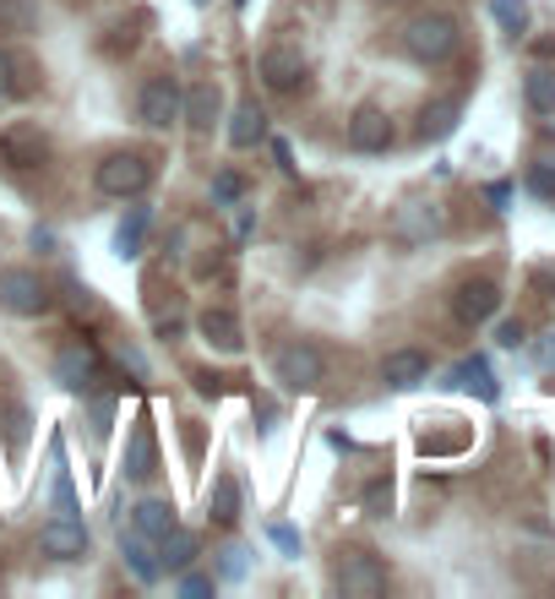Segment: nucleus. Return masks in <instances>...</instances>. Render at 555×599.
Returning <instances> with one entry per match:
<instances>
[{
    "label": "nucleus",
    "mask_w": 555,
    "mask_h": 599,
    "mask_svg": "<svg viewBox=\"0 0 555 599\" xmlns=\"http://www.w3.org/2000/svg\"><path fill=\"white\" fill-rule=\"evenodd\" d=\"M457 44H463V27H457L446 11H419L415 22L404 27V55L419 60V66H441V60H452Z\"/></svg>",
    "instance_id": "obj_1"
},
{
    "label": "nucleus",
    "mask_w": 555,
    "mask_h": 599,
    "mask_svg": "<svg viewBox=\"0 0 555 599\" xmlns=\"http://www.w3.org/2000/svg\"><path fill=\"white\" fill-rule=\"evenodd\" d=\"M273 376L283 393H316L327 382V354L310 343V338H294L273 354Z\"/></svg>",
    "instance_id": "obj_2"
},
{
    "label": "nucleus",
    "mask_w": 555,
    "mask_h": 599,
    "mask_svg": "<svg viewBox=\"0 0 555 599\" xmlns=\"http://www.w3.org/2000/svg\"><path fill=\"white\" fill-rule=\"evenodd\" d=\"M93 185L104 196H115V202H132V196H141L152 185V163H147V152H110L93 169Z\"/></svg>",
    "instance_id": "obj_3"
},
{
    "label": "nucleus",
    "mask_w": 555,
    "mask_h": 599,
    "mask_svg": "<svg viewBox=\"0 0 555 599\" xmlns=\"http://www.w3.org/2000/svg\"><path fill=\"white\" fill-rule=\"evenodd\" d=\"M55 382L71 387V393H93V387L104 382V354L93 349V338L60 343V354H55Z\"/></svg>",
    "instance_id": "obj_4"
},
{
    "label": "nucleus",
    "mask_w": 555,
    "mask_h": 599,
    "mask_svg": "<svg viewBox=\"0 0 555 599\" xmlns=\"http://www.w3.org/2000/svg\"><path fill=\"white\" fill-rule=\"evenodd\" d=\"M332 584H338L343 599H376L387 595V567L371 551H343L338 567H332Z\"/></svg>",
    "instance_id": "obj_5"
},
{
    "label": "nucleus",
    "mask_w": 555,
    "mask_h": 599,
    "mask_svg": "<svg viewBox=\"0 0 555 599\" xmlns=\"http://www.w3.org/2000/svg\"><path fill=\"white\" fill-rule=\"evenodd\" d=\"M49 305H55V295H49V284L33 268H5L0 273V310H11V316H44Z\"/></svg>",
    "instance_id": "obj_6"
},
{
    "label": "nucleus",
    "mask_w": 555,
    "mask_h": 599,
    "mask_svg": "<svg viewBox=\"0 0 555 599\" xmlns=\"http://www.w3.org/2000/svg\"><path fill=\"white\" fill-rule=\"evenodd\" d=\"M180 82L169 77V71H158V77H147L141 82V93H137V115H141V126L147 132H169L174 121H180Z\"/></svg>",
    "instance_id": "obj_7"
},
{
    "label": "nucleus",
    "mask_w": 555,
    "mask_h": 599,
    "mask_svg": "<svg viewBox=\"0 0 555 599\" xmlns=\"http://www.w3.org/2000/svg\"><path fill=\"white\" fill-rule=\"evenodd\" d=\"M257 77H262L273 93H299L305 77H310V60H305L294 44H268L262 60H257Z\"/></svg>",
    "instance_id": "obj_8"
},
{
    "label": "nucleus",
    "mask_w": 555,
    "mask_h": 599,
    "mask_svg": "<svg viewBox=\"0 0 555 599\" xmlns=\"http://www.w3.org/2000/svg\"><path fill=\"white\" fill-rule=\"evenodd\" d=\"M38 545H44V556H55V562H77V556H88L93 534H88L82 512H55V518L38 529Z\"/></svg>",
    "instance_id": "obj_9"
},
{
    "label": "nucleus",
    "mask_w": 555,
    "mask_h": 599,
    "mask_svg": "<svg viewBox=\"0 0 555 599\" xmlns=\"http://www.w3.org/2000/svg\"><path fill=\"white\" fill-rule=\"evenodd\" d=\"M0 158L11 169H38V163H49V137L38 132V121H11L0 132Z\"/></svg>",
    "instance_id": "obj_10"
},
{
    "label": "nucleus",
    "mask_w": 555,
    "mask_h": 599,
    "mask_svg": "<svg viewBox=\"0 0 555 599\" xmlns=\"http://www.w3.org/2000/svg\"><path fill=\"white\" fill-rule=\"evenodd\" d=\"M496 310H501V284H496V279H463V284L452 290V316H457L463 327H485Z\"/></svg>",
    "instance_id": "obj_11"
},
{
    "label": "nucleus",
    "mask_w": 555,
    "mask_h": 599,
    "mask_svg": "<svg viewBox=\"0 0 555 599\" xmlns=\"http://www.w3.org/2000/svg\"><path fill=\"white\" fill-rule=\"evenodd\" d=\"M343 143L354 152H387L393 148V121H387V110H376V104H360L354 115H349V132H343Z\"/></svg>",
    "instance_id": "obj_12"
},
{
    "label": "nucleus",
    "mask_w": 555,
    "mask_h": 599,
    "mask_svg": "<svg viewBox=\"0 0 555 599\" xmlns=\"http://www.w3.org/2000/svg\"><path fill=\"white\" fill-rule=\"evenodd\" d=\"M196 332H202L213 349H224V354H240V349H246V327H240V316H235L229 305H207V310L196 316Z\"/></svg>",
    "instance_id": "obj_13"
},
{
    "label": "nucleus",
    "mask_w": 555,
    "mask_h": 599,
    "mask_svg": "<svg viewBox=\"0 0 555 599\" xmlns=\"http://www.w3.org/2000/svg\"><path fill=\"white\" fill-rule=\"evenodd\" d=\"M218 110H224V93H218V82H196V88L180 99V121H185L196 137H207V132L218 126Z\"/></svg>",
    "instance_id": "obj_14"
},
{
    "label": "nucleus",
    "mask_w": 555,
    "mask_h": 599,
    "mask_svg": "<svg viewBox=\"0 0 555 599\" xmlns=\"http://www.w3.org/2000/svg\"><path fill=\"white\" fill-rule=\"evenodd\" d=\"M393 235H398L404 246H424V240L441 235V213H435L430 202H404V207L393 213Z\"/></svg>",
    "instance_id": "obj_15"
},
{
    "label": "nucleus",
    "mask_w": 555,
    "mask_h": 599,
    "mask_svg": "<svg viewBox=\"0 0 555 599\" xmlns=\"http://www.w3.org/2000/svg\"><path fill=\"white\" fill-rule=\"evenodd\" d=\"M424 376H430V360H424L419 349H393V354L382 360V382H387V387H398V393L419 387Z\"/></svg>",
    "instance_id": "obj_16"
},
{
    "label": "nucleus",
    "mask_w": 555,
    "mask_h": 599,
    "mask_svg": "<svg viewBox=\"0 0 555 599\" xmlns=\"http://www.w3.org/2000/svg\"><path fill=\"white\" fill-rule=\"evenodd\" d=\"M196 551H202L196 534L180 529V523H174L169 534H158V567H163V573H185V567L196 562Z\"/></svg>",
    "instance_id": "obj_17"
},
{
    "label": "nucleus",
    "mask_w": 555,
    "mask_h": 599,
    "mask_svg": "<svg viewBox=\"0 0 555 599\" xmlns=\"http://www.w3.org/2000/svg\"><path fill=\"white\" fill-rule=\"evenodd\" d=\"M262 137H268V115H262L257 99H246L235 110V121H229V148H257Z\"/></svg>",
    "instance_id": "obj_18"
},
{
    "label": "nucleus",
    "mask_w": 555,
    "mask_h": 599,
    "mask_svg": "<svg viewBox=\"0 0 555 599\" xmlns=\"http://www.w3.org/2000/svg\"><path fill=\"white\" fill-rule=\"evenodd\" d=\"M121 556H126V567L137 573L141 584H158V573H163V567H158V545H152L147 534H137V529H132V534L121 540Z\"/></svg>",
    "instance_id": "obj_19"
},
{
    "label": "nucleus",
    "mask_w": 555,
    "mask_h": 599,
    "mask_svg": "<svg viewBox=\"0 0 555 599\" xmlns=\"http://www.w3.org/2000/svg\"><path fill=\"white\" fill-rule=\"evenodd\" d=\"M452 126H457V104H452V99H435V104L419 110L415 137L419 143H441V137H452Z\"/></svg>",
    "instance_id": "obj_20"
},
{
    "label": "nucleus",
    "mask_w": 555,
    "mask_h": 599,
    "mask_svg": "<svg viewBox=\"0 0 555 599\" xmlns=\"http://www.w3.org/2000/svg\"><path fill=\"white\" fill-rule=\"evenodd\" d=\"M207 518L213 523H235L240 518V479L235 474H218L213 490H207Z\"/></svg>",
    "instance_id": "obj_21"
},
{
    "label": "nucleus",
    "mask_w": 555,
    "mask_h": 599,
    "mask_svg": "<svg viewBox=\"0 0 555 599\" xmlns=\"http://www.w3.org/2000/svg\"><path fill=\"white\" fill-rule=\"evenodd\" d=\"M152 463H158V448H152V426H147V415H141L137 431H132V448H126V479H147Z\"/></svg>",
    "instance_id": "obj_22"
},
{
    "label": "nucleus",
    "mask_w": 555,
    "mask_h": 599,
    "mask_svg": "<svg viewBox=\"0 0 555 599\" xmlns=\"http://www.w3.org/2000/svg\"><path fill=\"white\" fill-rule=\"evenodd\" d=\"M452 382H457V387H468V393H474V398H485V404H496V398H501V387H496V376H490V365H485L479 354H474V360H463V365L452 371Z\"/></svg>",
    "instance_id": "obj_23"
},
{
    "label": "nucleus",
    "mask_w": 555,
    "mask_h": 599,
    "mask_svg": "<svg viewBox=\"0 0 555 599\" xmlns=\"http://www.w3.org/2000/svg\"><path fill=\"white\" fill-rule=\"evenodd\" d=\"M523 99H529V110L555 115V71L551 66H534V71L523 77Z\"/></svg>",
    "instance_id": "obj_24"
},
{
    "label": "nucleus",
    "mask_w": 555,
    "mask_h": 599,
    "mask_svg": "<svg viewBox=\"0 0 555 599\" xmlns=\"http://www.w3.org/2000/svg\"><path fill=\"white\" fill-rule=\"evenodd\" d=\"M147 224H152V213H147V207H132V218H121V229H115V257H141Z\"/></svg>",
    "instance_id": "obj_25"
},
{
    "label": "nucleus",
    "mask_w": 555,
    "mask_h": 599,
    "mask_svg": "<svg viewBox=\"0 0 555 599\" xmlns=\"http://www.w3.org/2000/svg\"><path fill=\"white\" fill-rule=\"evenodd\" d=\"M174 529V501H158V496H147L137 507V534L147 540H158V534H169Z\"/></svg>",
    "instance_id": "obj_26"
},
{
    "label": "nucleus",
    "mask_w": 555,
    "mask_h": 599,
    "mask_svg": "<svg viewBox=\"0 0 555 599\" xmlns=\"http://www.w3.org/2000/svg\"><path fill=\"white\" fill-rule=\"evenodd\" d=\"M16 93H27V66L16 49H0V99H16Z\"/></svg>",
    "instance_id": "obj_27"
},
{
    "label": "nucleus",
    "mask_w": 555,
    "mask_h": 599,
    "mask_svg": "<svg viewBox=\"0 0 555 599\" xmlns=\"http://www.w3.org/2000/svg\"><path fill=\"white\" fill-rule=\"evenodd\" d=\"M66 310H71L77 321H99V316H104V300L93 295L88 284H77V279H71V284H66Z\"/></svg>",
    "instance_id": "obj_28"
},
{
    "label": "nucleus",
    "mask_w": 555,
    "mask_h": 599,
    "mask_svg": "<svg viewBox=\"0 0 555 599\" xmlns=\"http://www.w3.org/2000/svg\"><path fill=\"white\" fill-rule=\"evenodd\" d=\"M490 16H496L512 38H518V33H529V5H523V0H490Z\"/></svg>",
    "instance_id": "obj_29"
},
{
    "label": "nucleus",
    "mask_w": 555,
    "mask_h": 599,
    "mask_svg": "<svg viewBox=\"0 0 555 599\" xmlns=\"http://www.w3.org/2000/svg\"><path fill=\"white\" fill-rule=\"evenodd\" d=\"M360 507H365L371 518H387V512H393V479H371L365 496H360Z\"/></svg>",
    "instance_id": "obj_30"
},
{
    "label": "nucleus",
    "mask_w": 555,
    "mask_h": 599,
    "mask_svg": "<svg viewBox=\"0 0 555 599\" xmlns=\"http://www.w3.org/2000/svg\"><path fill=\"white\" fill-rule=\"evenodd\" d=\"M240 196H246V180H240L235 169H224V174H213V202H218V207H235Z\"/></svg>",
    "instance_id": "obj_31"
},
{
    "label": "nucleus",
    "mask_w": 555,
    "mask_h": 599,
    "mask_svg": "<svg viewBox=\"0 0 555 599\" xmlns=\"http://www.w3.org/2000/svg\"><path fill=\"white\" fill-rule=\"evenodd\" d=\"M529 191H534L540 202H555V158H540V163L529 169Z\"/></svg>",
    "instance_id": "obj_32"
},
{
    "label": "nucleus",
    "mask_w": 555,
    "mask_h": 599,
    "mask_svg": "<svg viewBox=\"0 0 555 599\" xmlns=\"http://www.w3.org/2000/svg\"><path fill=\"white\" fill-rule=\"evenodd\" d=\"M268 540H273L283 556H299V545H305V540H299V529H288V523H268Z\"/></svg>",
    "instance_id": "obj_33"
},
{
    "label": "nucleus",
    "mask_w": 555,
    "mask_h": 599,
    "mask_svg": "<svg viewBox=\"0 0 555 599\" xmlns=\"http://www.w3.org/2000/svg\"><path fill=\"white\" fill-rule=\"evenodd\" d=\"M496 343H501V349H523V343H529V327H523V321H501V327H496Z\"/></svg>",
    "instance_id": "obj_34"
},
{
    "label": "nucleus",
    "mask_w": 555,
    "mask_h": 599,
    "mask_svg": "<svg viewBox=\"0 0 555 599\" xmlns=\"http://www.w3.org/2000/svg\"><path fill=\"white\" fill-rule=\"evenodd\" d=\"M55 507H60V512H82L77 496H71V474H66V468H55Z\"/></svg>",
    "instance_id": "obj_35"
},
{
    "label": "nucleus",
    "mask_w": 555,
    "mask_h": 599,
    "mask_svg": "<svg viewBox=\"0 0 555 599\" xmlns=\"http://www.w3.org/2000/svg\"><path fill=\"white\" fill-rule=\"evenodd\" d=\"M218 584L213 578H202V573H180V595H191V599H202V595H213Z\"/></svg>",
    "instance_id": "obj_36"
},
{
    "label": "nucleus",
    "mask_w": 555,
    "mask_h": 599,
    "mask_svg": "<svg viewBox=\"0 0 555 599\" xmlns=\"http://www.w3.org/2000/svg\"><path fill=\"white\" fill-rule=\"evenodd\" d=\"M534 365H540L545 376H555V332H545V338H540V349H534Z\"/></svg>",
    "instance_id": "obj_37"
},
{
    "label": "nucleus",
    "mask_w": 555,
    "mask_h": 599,
    "mask_svg": "<svg viewBox=\"0 0 555 599\" xmlns=\"http://www.w3.org/2000/svg\"><path fill=\"white\" fill-rule=\"evenodd\" d=\"M224 578H246V551H240V545L224 551Z\"/></svg>",
    "instance_id": "obj_38"
},
{
    "label": "nucleus",
    "mask_w": 555,
    "mask_h": 599,
    "mask_svg": "<svg viewBox=\"0 0 555 599\" xmlns=\"http://www.w3.org/2000/svg\"><path fill=\"white\" fill-rule=\"evenodd\" d=\"M534 290H545V295L555 300V262H540V268H534Z\"/></svg>",
    "instance_id": "obj_39"
},
{
    "label": "nucleus",
    "mask_w": 555,
    "mask_h": 599,
    "mask_svg": "<svg viewBox=\"0 0 555 599\" xmlns=\"http://www.w3.org/2000/svg\"><path fill=\"white\" fill-rule=\"evenodd\" d=\"M22 426H27V420H22V409H11V431H5V437H11V457L22 452Z\"/></svg>",
    "instance_id": "obj_40"
},
{
    "label": "nucleus",
    "mask_w": 555,
    "mask_h": 599,
    "mask_svg": "<svg viewBox=\"0 0 555 599\" xmlns=\"http://www.w3.org/2000/svg\"><path fill=\"white\" fill-rule=\"evenodd\" d=\"M485 196H490V202H496V207H507V202H512V185H507V180H496V185H490V191H485Z\"/></svg>",
    "instance_id": "obj_41"
},
{
    "label": "nucleus",
    "mask_w": 555,
    "mask_h": 599,
    "mask_svg": "<svg viewBox=\"0 0 555 599\" xmlns=\"http://www.w3.org/2000/svg\"><path fill=\"white\" fill-rule=\"evenodd\" d=\"M27 240H33V251H55V235H49V229H33Z\"/></svg>",
    "instance_id": "obj_42"
},
{
    "label": "nucleus",
    "mask_w": 555,
    "mask_h": 599,
    "mask_svg": "<svg viewBox=\"0 0 555 599\" xmlns=\"http://www.w3.org/2000/svg\"><path fill=\"white\" fill-rule=\"evenodd\" d=\"M273 158H278V169H288V174H294V152H288V143H273Z\"/></svg>",
    "instance_id": "obj_43"
},
{
    "label": "nucleus",
    "mask_w": 555,
    "mask_h": 599,
    "mask_svg": "<svg viewBox=\"0 0 555 599\" xmlns=\"http://www.w3.org/2000/svg\"><path fill=\"white\" fill-rule=\"evenodd\" d=\"M235 5H251V0H235Z\"/></svg>",
    "instance_id": "obj_44"
}]
</instances>
